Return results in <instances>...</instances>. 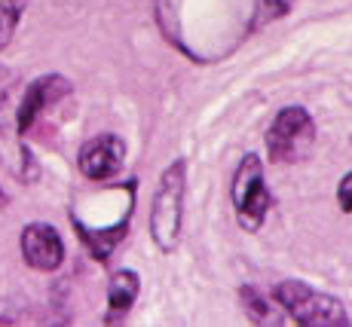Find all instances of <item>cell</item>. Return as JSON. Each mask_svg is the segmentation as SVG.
Segmentation results:
<instances>
[{
  "label": "cell",
  "instance_id": "13",
  "mask_svg": "<svg viewBox=\"0 0 352 327\" xmlns=\"http://www.w3.org/2000/svg\"><path fill=\"white\" fill-rule=\"evenodd\" d=\"M3 202H6V196H3V190H0V205H3Z\"/></svg>",
  "mask_w": 352,
  "mask_h": 327
},
{
  "label": "cell",
  "instance_id": "11",
  "mask_svg": "<svg viewBox=\"0 0 352 327\" xmlns=\"http://www.w3.org/2000/svg\"><path fill=\"white\" fill-rule=\"evenodd\" d=\"M337 202H340V208L346 211V214H352V172L343 174L340 187H337Z\"/></svg>",
  "mask_w": 352,
  "mask_h": 327
},
{
  "label": "cell",
  "instance_id": "5",
  "mask_svg": "<svg viewBox=\"0 0 352 327\" xmlns=\"http://www.w3.org/2000/svg\"><path fill=\"white\" fill-rule=\"evenodd\" d=\"M19 248H22V260L37 272H56L65 263V242L52 223H28L19 236Z\"/></svg>",
  "mask_w": 352,
  "mask_h": 327
},
{
  "label": "cell",
  "instance_id": "8",
  "mask_svg": "<svg viewBox=\"0 0 352 327\" xmlns=\"http://www.w3.org/2000/svg\"><path fill=\"white\" fill-rule=\"evenodd\" d=\"M141 294V278L132 269H117L107 282V312L104 324H120L132 312L135 300Z\"/></svg>",
  "mask_w": 352,
  "mask_h": 327
},
{
  "label": "cell",
  "instance_id": "12",
  "mask_svg": "<svg viewBox=\"0 0 352 327\" xmlns=\"http://www.w3.org/2000/svg\"><path fill=\"white\" fill-rule=\"evenodd\" d=\"M263 3H270V6H273V12H288L294 0H263Z\"/></svg>",
  "mask_w": 352,
  "mask_h": 327
},
{
  "label": "cell",
  "instance_id": "2",
  "mask_svg": "<svg viewBox=\"0 0 352 327\" xmlns=\"http://www.w3.org/2000/svg\"><path fill=\"white\" fill-rule=\"evenodd\" d=\"M184 193H187V162L175 159L162 172L151 205V236L160 251H172L181 238L184 223Z\"/></svg>",
  "mask_w": 352,
  "mask_h": 327
},
{
  "label": "cell",
  "instance_id": "10",
  "mask_svg": "<svg viewBox=\"0 0 352 327\" xmlns=\"http://www.w3.org/2000/svg\"><path fill=\"white\" fill-rule=\"evenodd\" d=\"M25 10H28V0H0V52L16 37V28L22 22Z\"/></svg>",
  "mask_w": 352,
  "mask_h": 327
},
{
  "label": "cell",
  "instance_id": "3",
  "mask_svg": "<svg viewBox=\"0 0 352 327\" xmlns=\"http://www.w3.org/2000/svg\"><path fill=\"white\" fill-rule=\"evenodd\" d=\"M230 196H233V208L242 229L257 233L263 227V221H267L270 208H273V196H270L267 178H263V162L257 153H245L239 159Z\"/></svg>",
  "mask_w": 352,
  "mask_h": 327
},
{
  "label": "cell",
  "instance_id": "1",
  "mask_svg": "<svg viewBox=\"0 0 352 327\" xmlns=\"http://www.w3.org/2000/svg\"><path fill=\"white\" fill-rule=\"evenodd\" d=\"M273 300L282 312L300 327H349V315L337 297L309 288L303 282H279L273 288Z\"/></svg>",
  "mask_w": 352,
  "mask_h": 327
},
{
  "label": "cell",
  "instance_id": "4",
  "mask_svg": "<svg viewBox=\"0 0 352 327\" xmlns=\"http://www.w3.org/2000/svg\"><path fill=\"white\" fill-rule=\"evenodd\" d=\"M316 138V122L309 117L307 107L291 104L282 107L279 113L273 117L267 128V150L273 162H297L307 156L309 144Z\"/></svg>",
  "mask_w": 352,
  "mask_h": 327
},
{
  "label": "cell",
  "instance_id": "9",
  "mask_svg": "<svg viewBox=\"0 0 352 327\" xmlns=\"http://www.w3.org/2000/svg\"><path fill=\"white\" fill-rule=\"evenodd\" d=\"M239 300H242V306H245V315L252 318L254 324H282L285 312L276 306V300H267L257 288H252V284H242Z\"/></svg>",
  "mask_w": 352,
  "mask_h": 327
},
{
  "label": "cell",
  "instance_id": "7",
  "mask_svg": "<svg viewBox=\"0 0 352 327\" xmlns=\"http://www.w3.org/2000/svg\"><path fill=\"white\" fill-rule=\"evenodd\" d=\"M67 92H71V83H67L62 74H43L40 80H34L28 89H25L22 101H19V111H16L19 135L28 132L34 122L43 117L46 107H52L56 101H62Z\"/></svg>",
  "mask_w": 352,
  "mask_h": 327
},
{
  "label": "cell",
  "instance_id": "6",
  "mask_svg": "<svg viewBox=\"0 0 352 327\" xmlns=\"http://www.w3.org/2000/svg\"><path fill=\"white\" fill-rule=\"evenodd\" d=\"M80 174L89 181L113 178L120 168L126 166V144L117 135H98V138L86 141L77 153Z\"/></svg>",
  "mask_w": 352,
  "mask_h": 327
}]
</instances>
